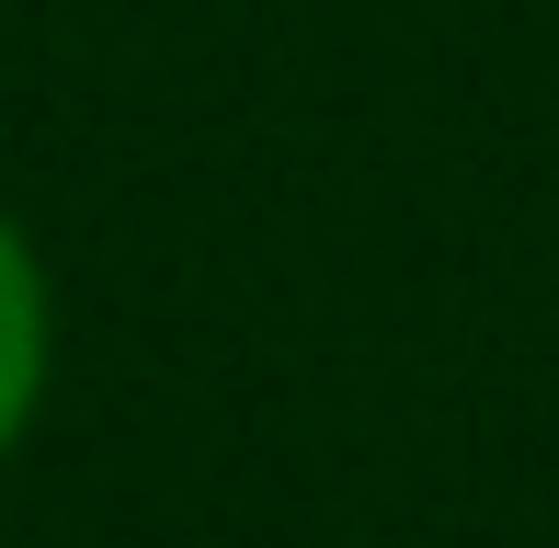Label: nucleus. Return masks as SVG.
<instances>
[{
  "mask_svg": "<svg viewBox=\"0 0 559 548\" xmlns=\"http://www.w3.org/2000/svg\"><path fill=\"white\" fill-rule=\"evenodd\" d=\"M35 389H46V274L23 252V229L0 217V457H12Z\"/></svg>",
  "mask_w": 559,
  "mask_h": 548,
  "instance_id": "f257e3e1",
  "label": "nucleus"
}]
</instances>
